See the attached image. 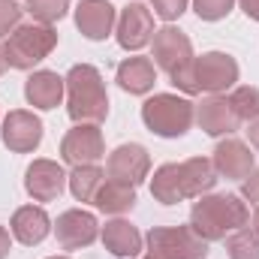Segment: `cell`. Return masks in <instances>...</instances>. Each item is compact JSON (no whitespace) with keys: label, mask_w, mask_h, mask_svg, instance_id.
<instances>
[{"label":"cell","mask_w":259,"mask_h":259,"mask_svg":"<svg viewBox=\"0 0 259 259\" xmlns=\"http://www.w3.org/2000/svg\"><path fill=\"white\" fill-rule=\"evenodd\" d=\"M100 238H103L106 250L118 259H133L142 250V235H139V229L130 220H109L103 226Z\"/></svg>","instance_id":"19"},{"label":"cell","mask_w":259,"mask_h":259,"mask_svg":"<svg viewBox=\"0 0 259 259\" xmlns=\"http://www.w3.org/2000/svg\"><path fill=\"white\" fill-rule=\"evenodd\" d=\"M94 205L103 211V214H124L136 205V187L124 184V181H103V187L94 196Z\"/></svg>","instance_id":"23"},{"label":"cell","mask_w":259,"mask_h":259,"mask_svg":"<svg viewBox=\"0 0 259 259\" xmlns=\"http://www.w3.org/2000/svg\"><path fill=\"white\" fill-rule=\"evenodd\" d=\"M193 78L199 94L205 91V94L217 97V94H226L229 88H235L238 64L226 52H208L202 58H193Z\"/></svg>","instance_id":"6"},{"label":"cell","mask_w":259,"mask_h":259,"mask_svg":"<svg viewBox=\"0 0 259 259\" xmlns=\"http://www.w3.org/2000/svg\"><path fill=\"white\" fill-rule=\"evenodd\" d=\"M253 229L259 232V208H256V214H253Z\"/></svg>","instance_id":"36"},{"label":"cell","mask_w":259,"mask_h":259,"mask_svg":"<svg viewBox=\"0 0 259 259\" xmlns=\"http://www.w3.org/2000/svg\"><path fill=\"white\" fill-rule=\"evenodd\" d=\"M142 121L154 136L178 139L193 127L196 106L187 97H178V94H154L142 106Z\"/></svg>","instance_id":"4"},{"label":"cell","mask_w":259,"mask_h":259,"mask_svg":"<svg viewBox=\"0 0 259 259\" xmlns=\"http://www.w3.org/2000/svg\"><path fill=\"white\" fill-rule=\"evenodd\" d=\"M247 133H250V145H253V148L259 151V118L253 121V124H250V130H247Z\"/></svg>","instance_id":"34"},{"label":"cell","mask_w":259,"mask_h":259,"mask_svg":"<svg viewBox=\"0 0 259 259\" xmlns=\"http://www.w3.org/2000/svg\"><path fill=\"white\" fill-rule=\"evenodd\" d=\"M49 259H69V256H49Z\"/></svg>","instance_id":"37"},{"label":"cell","mask_w":259,"mask_h":259,"mask_svg":"<svg viewBox=\"0 0 259 259\" xmlns=\"http://www.w3.org/2000/svg\"><path fill=\"white\" fill-rule=\"evenodd\" d=\"M115 24H118V15H115V6L109 0H81L75 6V27L91 42L112 36Z\"/></svg>","instance_id":"13"},{"label":"cell","mask_w":259,"mask_h":259,"mask_svg":"<svg viewBox=\"0 0 259 259\" xmlns=\"http://www.w3.org/2000/svg\"><path fill=\"white\" fill-rule=\"evenodd\" d=\"M145 241L157 259H208V241L196 235L193 226H154Z\"/></svg>","instance_id":"5"},{"label":"cell","mask_w":259,"mask_h":259,"mask_svg":"<svg viewBox=\"0 0 259 259\" xmlns=\"http://www.w3.org/2000/svg\"><path fill=\"white\" fill-rule=\"evenodd\" d=\"M66 181H69V190L78 202H94L97 190L106 181V172L97 163L94 166H72V175H66Z\"/></svg>","instance_id":"24"},{"label":"cell","mask_w":259,"mask_h":259,"mask_svg":"<svg viewBox=\"0 0 259 259\" xmlns=\"http://www.w3.org/2000/svg\"><path fill=\"white\" fill-rule=\"evenodd\" d=\"M106 172L112 181H124V184H133L139 187L148 172H151V157L142 145L130 142V145H121L109 154V163H106Z\"/></svg>","instance_id":"11"},{"label":"cell","mask_w":259,"mask_h":259,"mask_svg":"<svg viewBox=\"0 0 259 259\" xmlns=\"http://www.w3.org/2000/svg\"><path fill=\"white\" fill-rule=\"evenodd\" d=\"M27 12L42 21V24H52V21H61L69 9V0H24Z\"/></svg>","instance_id":"27"},{"label":"cell","mask_w":259,"mask_h":259,"mask_svg":"<svg viewBox=\"0 0 259 259\" xmlns=\"http://www.w3.org/2000/svg\"><path fill=\"white\" fill-rule=\"evenodd\" d=\"M214 172L229 178V181H244L250 172H253V154H250V145H244L241 139H226L214 148Z\"/></svg>","instance_id":"15"},{"label":"cell","mask_w":259,"mask_h":259,"mask_svg":"<svg viewBox=\"0 0 259 259\" xmlns=\"http://www.w3.org/2000/svg\"><path fill=\"white\" fill-rule=\"evenodd\" d=\"M193 61V42L184 30L166 24L160 30H154V64L160 66L166 75L178 72L181 66Z\"/></svg>","instance_id":"8"},{"label":"cell","mask_w":259,"mask_h":259,"mask_svg":"<svg viewBox=\"0 0 259 259\" xmlns=\"http://www.w3.org/2000/svg\"><path fill=\"white\" fill-rule=\"evenodd\" d=\"M64 78L58 75V72H52V69H36L27 81H24V97H27V103L33 106V109H42V112H49V109H58L61 106V100H64Z\"/></svg>","instance_id":"17"},{"label":"cell","mask_w":259,"mask_h":259,"mask_svg":"<svg viewBox=\"0 0 259 259\" xmlns=\"http://www.w3.org/2000/svg\"><path fill=\"white\" fill-rule=\"evenodd\" d=\"M66 175L55 160H33L24 172V190L33 196V202H55L64 193Z\"/></svg>","instance_id":"12"},{"label":"cell","mask_w":259,"mask_h":259,"mask_svg":"<svg viewBox=\"0 0 259 259\" xmlns=\"http://www.w3.org/2000/svg\"><path fill=\"white\" fill-rule=\"evenodd\" d=\"M238 3H241V9H244L247 18L259 21V0H238Z\"/></svg>","instance_id":"32"},{"label":"cell","mask_w":259,"mask_h":259,"mask_svg":"<svg viewBox=\"0 0 259 259\" xmlns=\"http://www.w3.org/2000/svg\"><path fill=\"white\" fill-rule=\"evenodd\" d=\"M151 6H154V12H157L163 21H175V18H181V12L187 9V0H151Z\"/></svg>","instance_id":"30"},{"label":"cell","mask_w":259,"mask_h":259,"mask_svg":"<svg viewBox=\"0 0 259 259\" xmlns=\"http://www.w3.org/2000/svg\"><path fill=\"white\" fill-rule=\"evenodd\" d=\"M181 175H184V187H187V199H199L202 193L214 190L217 184V172L214 163L205 157H190L181 163Z\"/></svg>","instance_id":"22"},{"label":"cell","mask_w":259,"mask_h":259,"mask_svg":"<svg viewBox=\"0 0 259 259\" xmlns=\"http://www.w3.org/2000/svg\"><path fill=\"white\" fill-rule=\"evenodd\" d=\"M118 46L127 49V52H139L145 49L151 39H154V18H151V9H145L142 3H130L127 9L121 12L118 18Z\"/></svg>","instance_id":"14"},{"label":"cell","mask_w":259,"mask_h":259,"mask_svg":"<svg viewBox=\"0 0 259 259\" xmlns=\"http://www.w3.org/2000/svg\"><path fill=\"white\" fill-rule=\"evenodd\" d=\"M9 226H12L15 241H21V244H27V247L46 241V235L52 232V220H49L46 208H39V205H24V208H18V211L12 214V223H9Z\"/></svg>","instance_id":"18"},{"label":"cell","mask_w":259,"mask_h":259,"mask_svg":"<svg viewBox=\"0 0 259 259\" xmlns=\"http://www.w3.org/2000/svg\"><path fill=\"white\" fill-rule=\"evenodd\" d=\"M3 69H6V58H3V49H0V75H3Z\"/></svg>","instance_id":"35"},{"label":"cell","mask_w":259,"mask_h":259,"mask_svg":"<svg viewBox=\"0 0 259 259\" xmlns=\"http://www.w3.org/2000/svg\"><path fill=\"white\" fill-rule=\"evenodd\" d=\"M250 223V211L241 202V196L217 193V196H199V202L190 211V226L199 238L211 241H226L229 232L244 229Z\"/></svg>","instance_id":"1"},{"label":"cell","mask_w":259,"mask_h":259,"mask_svg":"<svg viewBox=\"0 0 259 259\" xmlns=\"http://www.w3.org/2000/svg\"><path fill=\"white\" fill-rule=\"evenodd\" d=\"M9 250H12V241H9V232L0 226V259L9 256Z\"/></svg>","instance_id":"33"},{"label":"cell","mask_w":259,"mask_h":259,"mask_svg":"<svg viewBox=\"0 0 259 259\" xmlns=\"http://www.w3.org/2000/svg\"><path fill=\"white\" fill-rule=\"evenodd\" d=\"M241 196H244L250 205H256L259 208V169H253V172L244 178V184H241Z\"/></svg>","instance_id":"31"},{"label":"cell","mask_w":259,"mask_h":259,"mask_svg":"<svg viewBox=\"0 0 259 259\" xmlns=\"http://www.w3.org/2000/svg\"><path fill=\"white\" fill-rule=\"evenodd\" d=\"M0 139L9 151L15 154H30L39 148L42 142V121L33 115V112H24V109H15L3 118V130H0Z\"/></svg>","instance_id":"9"},{"label":"cell","mask_w":259,"mask_h":259,"mask_svg":"<svg viewBox=\"0 0 259 259\" xmlns=\"http://www.w3.org/2000/svg\"><path fill=\"white\" fill-rule=\"evenodd\" d=\"M154 81H157V69H154V64L148 58H127L118 66V84L127 94L142 97V94L154 91Z\"/></svg>","instance_id":"21"},{"label":"cell","mask_w":259,"mask_h":259,"mask_svg":"<svg viewBox=\"0 0 259 259\" xmlns=\"http://www.w3.org/2000/svg\"><path fill=\"white\" fill-rule=\"evenodd\" d=\"M55 235H58V244L64 250H81V247H91L100 235V223L91 211H81V208H72L64 211L55 223Z\"/></svg>","instance_id":"10"},{"label":"cell","mask_w":259,"mask_h":259,"mask_svg":"<svg viewBox=\"0 0 259 259\" xmlns=\"http://www.w3.org/2000/svg\"><path fill=\"white\" fill-rule=\"evenodd\" d=\"M151 196L163 205H178L187 199L184 187V175H181V163H163L154 178H151Z\"/></svg>","instance_id":"20"},{"label":"cell","mask_w":259,"mask_h":259,"mask_svg":"<svg viewBox=\"0 0 259 259\" xmlns=\"http://www.w3.org/2000/svg\"><path fill=\"white\" fill-rule=\"evenodd\" d=\"M145 259H157V256H154V253H148V256H145Z\"/></svg>","instance_id":"38"},{"label":"cell","mask_w":259,"mask_h":259,"mask_svg":"<svg viewBox=\"0 0 259 259\" xmlns=\"http://www.w3.org/2000/svg\"><path fill=\"white\" fill-rule=\"evenodd\" d=\"M229 100V106H232V112L238 115V121L244 124H253L259 118V88H250V84H241V88H235L232 91V97H226Z\"/></svg>","instance_id":"25"},{"label":"cell","mask_w":259,"mask_h":259,"mask_svg":"<svg viewBox=\"0 0 259 259\" xmlns=\"http://www.w3.org/2000/svg\"><path fill=\"white\" fill-rule=\"evenodd\" d=\"M55 46H58V30L52 24H42V21L18 24L3 46V58H6V66L12 69H33L55 52Z\"/></svg>","instance_id":"3"},{"label":"cell","mask_w":259,"mask_h":259,"mask_svg":"<svg viewBox=\"0 0 259 259\" xmlns=\"http://www.w3.org/2000/svg\"><path fill=\"white\" fill-rule=\"evenodd\" d=\"M235 0H193V9L202 21H220L232 12Z\"/></svg>","instance_id":"28"},{"label":"cell","mask_w":259,"mask_h":259,"mask_svg":"<svg viewBox=\"0 0 259 259\" xmlns=\"http://www.w3.org/2000/svg\"><path fill=\"white\" fill-rule=\"evenodd\" d=\"M66 112L75 124H103L109 115V94L100 69L91 64H75L64 78Z\"/></svg>","instance_id":"2"},{"label":"cell","mask_w":259,"mask_h":259,"mask_svg":"<svg viewBox=\"0 0 259 259\" xmlns=\"http://www.w3.org/2000/svg\"><path fill=\"white\" fill-rule=\"evenodd\" d=\"M21 6L15 0H0V39L9 36L18 24H21Z\"/></svg>","instance_id":"29"},{"label":"cell","mask_w":259,"mask_h":259,"mask_svg":"<svg viewBox=\"0 0 259 259\" xmlns=\"http://www.w3.org/2000/svg\"><path fill=\"white\" fill-rule=\"evenodd\" d=\"M61 157L69 166H94L106 157V142L97 124H75L61 142Z\"/></svg>","instance_id":"7"},{"label":"cell","mask_w":259,"mask_h":259,"mask_svg":"<svg viewBox=\"0 0 259 259\" xmlns=\"http://www.w3.org/2000/svg\"><path fill=\"white\" fill-rule=\"evenodd\" d=\"M196 124H199L202 133H208V136H229V133H235V130L241 127V121L232 112L229 100L220 97V94L217 97H205L196 106Z\"/></svg>","instance_id":"16"},{"label":"cell","mask_w":259,"mask_h":259,"mask_svg":"<svg viewBox=\"0 0 259 259\" xmlns=\"http://www.w3.org/2000/svg\"><path fill=\"white\" fill-rule=\"evenodd\" d=\"M229 259H259V232L256 229H235V235L226 238Z\"/></svg>","instance_id":"26"}]
</instances>
